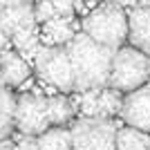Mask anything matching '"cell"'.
<instances>
[{"label": "cell", "instance_id": "cell-15", "mask_svg": "<svg viewBox=\"0 0 150 150\" xmlns=\"http://www.w3.org/2000/svg\"><path fill=\"white\" fill-rule=\"evenodd\" d=\"M47 110H50V123L54 125L67 123L74 114V105L65 96H50L47 99Z\"/></svg>", "mask_w": 150, "mask_h": 150}, {"label": "cell", "instance_id": "cell-7", "mask_svg": "<svg viewBox=\"0 0 150 150\" xmlns=\"http://www.w3.org/2000/svg\"><path fill=\"white\" fill-rule=\"evenodd\" d=\"M36 20V9L23 0H2L0 2V34L13 36L20 29H31Z\"/></svg>", "mask_w": 150, "mask_h": 150}, {"label": "cell", "instance_id": "cell-17", "mask_svg": "<svg viewBox=\"0 0 150 150\" xmlns=\"http://www.w3.org/2000/svg\"><path fill=\"white\" fill-rule=\"evenodd\" d=\"M99 96H101V90H90V92L81 94V112L85 114V119H96V114H99Z\"/></svg>", "mask_w": 150, "mask_h": 150}, {"label": "cell", "instance_id": "cell-3", "mask_svg": "<svg viewBox=\"0 0 150 150\" xmlns=\"http://www.w3.org/2000/svg\"><path fill=\"white\" fill-rule=\"evenodd\" d=\"M34 65L40 79L52 83L54 88L65 90V92L76 90L74 67H72V61L65 47H50V45L38 47L34 52Z\"/></svg>", "mask_w": 150, "mask_h": 150}, {"label": "cell", "instance_id": "cell-12", "mask_svg": "<svg viewBox=\"0 0 150 150\" xmlns=\"http://www.w3.org/2000/svg\"><path fill=\"white\" fill-rule=\"evenodd\" d=\"M36 150H74V144H72V130H63V128L47 130L43 137L38 139Z\"/></svg>", "mask_w": 150, "mask_h": 150}, {"label": "cell", "instance_id": "cell-4", "mask_svg": "<svg viewBox=\"0 0 150 150\" xmlns=\"http://www.w3.org/2000/svg\"><path fill=\"white\" fill-rule=\"evenodd\" d=\"M150 58L144 52L134 50V47H123L114 54V63H112V74H110V85L114 90H134L144 88L146 79L150 76V67H148Z\"/></svg>", "mask_w": 150, "mask_h": 150}, {"label": "cell", "instance_id": "cell-1", "mask_svg": "<svg viewBox=\"0 0 150 150\" xmlns=\"http://www.w3.org/2000/svg\"><path fill=\"white\" fill-rule=\"evenodd\" d=\"M65 50H67L72 67H74L76 90H81V92L105 90V83H110L112 63H114V54L117 52L94 43L85 31L76 34L74 40Z\"/></svg>", "mask_w": 150, "mask_h": 150}, {"label": "cell", "instance_id": "cell-13", "mask_svg": "<svg viewBox=\"0 0 150 150\" xmlns=\"http://www.w3.org/2000/svg\"><path fill=\"white\" fill-rule=\"evenodd\" d=\"M117 150H150V137L134 128H121L117 134Z\"/></svg>", "mask_w": 150, "mask_h": 150}, {"label": "cell", "instance_id": "cell-14", "mask_svg": "<svg viewBox=\"0 0 150 150\" xmlns=\"http://www.w3.org/2000/svg\"><path fill=\"white\" fill-rule=\"evenodd\" d=\"M16 108H18V99L11 94V90L5 88L2 90V121H0V134H2V139L7 141V137H9V132H11V128L16 125Z\"/></svg>", "mask_w": 150, "mask_h": 150}, {"label": "cell", "instance_id": "cell-16", "mask_svg": "<svg viewBox=\"0 0 150 150\" xmlns=\"http://www.w3.org/2000/svg\"><path fill=\"white\" fill-rule=\"evenodd\" d=\"M123 110V99L119 96V90L114 88H105L101 90V96H99V117L101 119H108L112 114L121 112Z\"/></svg>", "mask_w": 150, "mask_h": 150}, {"label": "cell", "instance_id": "cell-5", "mask_svg": "<svg viewBox=\"0 0 150 150\" xmlns=\"http://www.w3.org/2000/svg\"><path fill=\"white\" fill-rule=\"evenodd\" d=\"M117 134L110 119H81L72 125L74 150H117Z\"/></svg>", "mask_w": 150, "mask_h": 150}, {"label": "cell", "instance_id": "cell-11", "mask_svg": "<svg viewBox=\"0 0 150 150\" xmlns=\"http://www.w3.org/2000/svg\"><path fill=\"white\" fill-rule=\"evenodd\" d=\"M69 18H63V16H56V18H52L50 23H45V43H50V47H61L65 43H72L74 40V31L72 27L67 25Z\"/></svg>", "mask_w": 150, "mask_h": 150}, {"label": "cell", "instance_id": "cell-18", "mask_svg": "<svg viewBox=\"0 0 150 150\" xmlns=\"http://www.w3.org/2000/svg\"><path fill=\"white\" fill-rule=\"evenodd\" d=\"M56 7L54 2H40L36 5V20H43V23H50L52 18H56Z\"/></svg>", "mask_w": 150, "mask_h": 150}, {"label": "cell", "instance_id": "cell-20", "mask_svg": "<svg viewBox=\"0 0 150 150\" xmlns=\"http://www.w3.org/2000/svg\"><path fill=\"white\" fill-rule=\"evenodd\" d=\"M36 146H38V139L36 137H27V134H23V137L18 139L16 150H36Z\"/></svg>", "mask_w": 150, "mask_h": 150}, {"label": "cell", "instance_id": "cell-6", "mask_svg": "<svg viewBox=\"0 0 150 150\" xmlns=\"http://www.w3.org/2000/svg\"><path fill=\"white\" fill-rule=\"evenodd\" d=\"M50 125V110L47 99L40 94H23L16 108V128L27 137H43Z\"/></svg>", "mask_w": 150, "mask_h": 150}, {"label": "cell", "instance_id": "cell-8", "mask_svg": "<svg viewBox=\"0 0 150 150\" xmlns=\"http://www.w3.org/2000/svg\"><path fill=\"white\" fill-rule=\"evenodd\" d=\"M121 117L125 119V123L130 128L141 130V132H150V83L130 92L123 99Z\"/></svg>", "mask_w": 150, "mask_h": 150}, {"label": "cell", "instance_id": "cell-19", "mask_svg": "<svg viewBox=\"0 0 150 150\" xmlns=\"http://www.w3.org/2000/svg\"><path fill=\"white\" fill-rule=\"evenodd\" d=\"M54 7H56V13L63 18H72V11H74V2H65V0H54Z\"/></svg>", "mask_w": 150, "mask_h": 150}, {"label": "cell", "instance_id": "cell-9", "mask_svg": "<svg viewBox=\"0 0 150 150\" xmlns=\"http://www.w3.org/2000/svg\"><path fill=\"white\" fill-rule=\"evenodd\" d=\"M128 25H130L128 38L134 45V50L150 54V7H137L128 16Z\"/></svg>", "mask_w": 150, "mask_h": 150}, {"label": "cell", "instance_id": "cell-22", "mask_svg": "<svg viewBox=\"0 0 150 150\" xmlns=\"http://www.w3.org/2000/svg\"><path fill=\"white\" fill-rule=\"evenodd\" d=\"M148 67H150V61H148Z\"/></svg>", "mask_w": 150, "mask_h": 150}, {"label": "cell", "instance_id": "cell-21", "mask_svg": "<svg viewBox=\"0 0 150 150\" xmlns=\"http://www.w3.org/2000/svg\"><path fill=\"white\" fill-rule=\"evenodd\" d=\"M2 150H13V146L9 141H2Z\"/></svg>", "mask_w": 150, "mask_h": 150}, {"label": "cell", "instance_id": "cell-2", "mask_svg": "<svg viewBox=\"0 0 150 150\" xmlns=\"http://www.w3.org/2000/svg\"><path fill=\"white\" fill-rule=\"evenodd\" d=\"M83 29L92 38L94 43L103 45V47H119L125 40V36L130 34V25H128V16L119 5H99L96 9L83 18Z\"/></svg>", "mask_w": 150, "mask_h": 150}, {"label": "cell", "instance_id": "cell-10", "mask_svg": "<svg viewBox=\"0 0 150 150\" xmlns=\"http://www.w3.org/2000/svg\"><path fill=\"white\" fill-rule=\"evenodd\" d=\"M27 76H29V65L25 58L18 54H11L9 50L2 52V83H5V88L20 85L23 81H27Z\"/></svg>", "mask_w": 150, "mask_h": 150}]
</instances>
